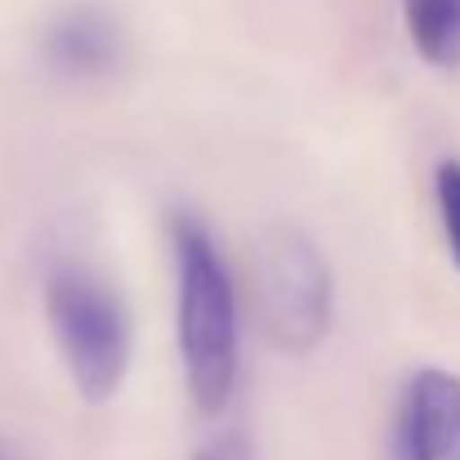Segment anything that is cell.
<instances>
[{
	"instance_id": "obj_1",
	"label": "cell",
	"mask_w": 460,
	"mask_h": 460,
	"mask_svg": "<svg viewBox=\"0 0 460 460\" xmlns=\"http://www.w3.org/2000/svg\"><path fill=\"white\" fill-rule=\"evenodd\" d=\"M174 296H179V358L197 411L219 416L237 385V291L233 273L192 210L170 215Z\"/></svg>"
},
{
	"instance_id": "obj_2",
	"label": "cell",
	"mask_w": 460,
	"mask_h": 460,
	"mask_svg": "<svg viewBox=\"0 0 460 460\" xmlns=\"http://www.w3.org/2000/svg\"><path fill=\"white\" fill-rule=\"evenodd\" d=\"M45 317L76 394L85 402H108L121 389L135 349L126 300L99 273L58 264L45 278Z\"/></svg>"
},
{
	"instance_id": "obj_3",
	"label": "cell",
	"mask_w": 460,
	"mask_h": 460,
	"mask_svg": "<svg viewBox=\"0 0 460 460\" xmlns=\"http://www.w3.org/2000/svg\"><path fill=\"white\" fill-rule=\"evenodd\" d=\"M331 269L300 228H269L255 251V308L282 353H308L331 331Z\"/></svg>"
},
{
	"instance_id": "obj_4",
	"label": "cell",
	"mask_w": 460,
	"mask_h": 460,
	"mask_svg": "<svg viewBox=\"0 0 460 460\" xmlns=\"http://www.w3.org/2000/svg\"><path fill=\"white\" fill-rule=\"evenodd\" d=\"M394 460H460V376L420 367L394 411Z\"/></svg>"
},
{
	"instance_id": "obj_5",
	"label": "cell",
	"mask_w": 460,
	"mask_h": 460,
	"mask_svg": "<svg viewBox=\"0 0 460 460\" xmlns=\"http://www.w3.org/2000/svg\"><path fill=\"white\" fill-rule=\"evenodd\" d=\"M40 58L63 81H76V85L108 81L126 58V36L112 13L94 4H76L49 18V27L40 31Z\"/></svg>"
},
{
	"instance_id": "obj_6",
	"label": "cell",
	"mask_w": 460,
	"mask_h": 460,
	"mask_svg": "<svg viewBox=\"0 0 460 460\" xmlns=\"http://www.w3.org/2000/svg\"><path fill=\"white\" fill-rule=\"evenodd\" d=\"M407 36L434 67H460V0H402Z\"/></svg>"
},
{
	"instance_id": "obj_7",
	"label": "cell",
	"mask_w": 460,
	"mask_h": 460,
	"mask_svg": "<svg viewBox=\"0 0 460 460\" xmlns=\"http://www.w3.org/2000/svg\"><path fill=\"white\" fill-rule=\"evenodd\" d=\"M434 197H438V219H443V237L447 251L460 269V161H443L434 170Z\"/></svg>"
},
{
	"instance_id": "obj_8",
	"label": "cell",
	"mask_w": 460,
	"mask_h": 460,
	"mask_svg": "<svg viewBox=\"0 0 460 460\" xmlns=\"http://www.w3.org/2000/svg\"><path fill=\"white\" fill-rule=\"evenodd\" d=\"M192 460H255V447H251V438L242 429H228V434L201 443V452Z\"/></svg>"
},
{
	"instance_id": "obj_9",
	"label": "cell",
	"mask_w": 460,
	"mask_h": 460,
	"mask_svg": "<svg viewBox=\"0 0 460 460\" xmlns=\"http://www.w3.org/2000/svg\"><path fill=\"white\" fill-rule=\"evenodd\" d=\"M0 460H22V456H18L13 447H4V443H0Z\"/></svg>"
}]
</instances>
